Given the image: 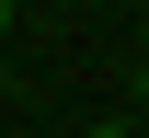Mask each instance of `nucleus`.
Masks as SVG:
<instances>
[{"label": "nucleus", "mask_w": 149, "mask_h": 138, "mask_svg": "<svg viewBox=\"0 0 149 138\" xmlns=\"http://www.w3.org/2000/svg\"><path fill=\"white\" fill-rule=\"evenodd\" d=\"M0 35H12V0H0Z\"/></svg>", "instance_id": "f257e3e1"}, {"label": "nucleus", "mask_w": 149, "mask_h": 138, "mask_svg": "<svg viewBox=\"0 0 149 138\" xmlns=\"http://www.w3.org/2000/svg\"><path fill=\"white\" fill-rule=\"evenodd\" d=\"M138 104H149V69H138Z\"/></svg>", "instance_id": "f03ea898"}, {"label": "nucleus", "mask_w": 149, "mask_h": 138, "mask_svg": "<svg viewBox=\"0 0 149 138\" xmlns=\"http://www.w3.org/2000/svg\"><path fill=\"white\" fill-rule=\"evenodd\" d=\"M92 138H126V127H92Z\"/></svg>", "instance_id": "7ed1b4c3"}]
</instances>
